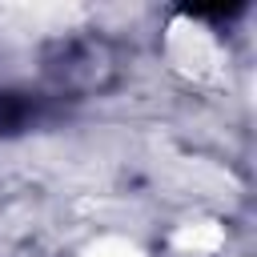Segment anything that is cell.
Wrapping results in <instances>:
<instances>
[{
  "instance_id": "obj_1",
  "label": "cell",
  "mask_w": 257,
  "mask_h": 257,
  "mask_svg": "<svg viewBox=\"0 0 257 257\" xmlns=\"http://www.w3.org/2000/svg\"><path fill=\"white\" fill-rule=\"evenodd\" d=\"M165 60L169 68L197 84V88H221L229 76V56L217 32L197 16H173L165 28Z\"/></svg>"
},
{
  "instance_id": "obj_2",
  "label": "cell",
  "mask_w": 257,
  "mask_h": 257,
  "mask_svg": "<svg viewBox=\"0 0 257 257\" xmlns=\"http://www.w3.org/2000/svg\"><path fill=\"white\" fill-rule=\"evenodd\" d=\"M173 245H177V249H189V253H213V249L221 245V229L209 225V221H201V225H185V229L173 237Z\"/></svg>"
},
{
  "instance_id": "obj_3",
  "label": "cell",
  "mask_w": 257,
  "mask_h": 257,
  "mask_svg": "<svg viewBox=\"0 0 257 257\" xmlns=\"http://www.w3.org/2000/svg\"><path fill=\"white\" fill-rule=\"evenodd\" d=\"M92 257H137V253H133L128 245H100Z\"/></svg>"
}]
</instances>
